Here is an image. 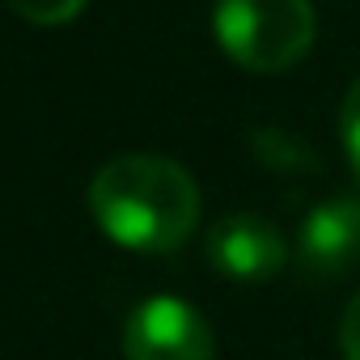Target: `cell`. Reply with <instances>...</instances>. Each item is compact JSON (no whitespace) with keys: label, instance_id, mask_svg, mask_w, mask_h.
Segmentation results:
<instances>
[{"label":"cell","instance_id":"277c9868","mask_svg":"<svg viewBox=\"0 0 360 360\" xmlns=\"http://www.w3.org/2000/svg\"><path fill=\"white\" fill-rule=\"evenodd\" d=\"M208 259L212 267L233 284H267L288 263L284 233L255 212H229L208 233Z\"/></svg>","mask_w":360,"mask_h":360},{"label":"cell","instance_id":"9c48e42d","mask_svg":"<svg viewBox=\"0 0 360 360\" xmlns=\"http://www.w3.org/2000/svg\"><path fill=\"white\" fill-rule=\"evenodd\" d=\"M339 347H343V360H360V292L352 297V305L339 322Z\"/></svg>","mask_w":360,"mask_h":360},{"label":"cell","instance_id":"8992f818","mask_svg":"<svg viewBox=\"0 0 360 360\" xmlns=\"http://www.w3.org/2000/svg\"><path fill=\"white\" fill-rule=\"evenodd\" d=\"M250 153L271 174H309V169H318L314 148L301 136L284 131V127H259V131H250Z\"/></svg>","mask_w":360,"mask_h":360},{"label":"cell","instance_id":"7a4b0ae2","mask_svg":"<svg viewBox=\"0 0 360 360\" xmlns=\"http://www.w3.org/2000/svg\"><path fill=\"white\" fill-rule=\"evenodd\" d=\"M212 34L246 72H284L301 64L318 39L309 0H217Z\"/></svg>","mask_w":360,"mask_h":360},{"label":"cell","instance_id":"6da1fadb","mask_svg":"<svg viewBox=\"0 0 360 360\" xmlns=\"http://www.w3.org/2000/svg\"><path fill=\"white\" fill-rule=\"evenodd\" d=\"M98 229L136 255H169L200 225V187L187 165L157 153L110 157L89 183Z\"/></svg>","mask_w":360,"mask_h":360},{"label":"cell","instance_id":"ba28073f","mask_svg":"<svg viewBox=\"0 0 360 360\" xmlns=\"http://www.w3.org/2000/svg\"><path fill=\"white\" fill-rule=\"evenodd\" d=\"M339 136H343V153H347V165L360 183V81L347 89L343 98V110H339Z\"/></svg>","mask_w":360,"mask_h":360},{"label":"cell","instance_id":"5b68a950","mask_svg":"<svg viewBox=\"0 0 360 360\" xmlns=\"http://www.w3.org/2000/svg\"><path fill=\"white\" fill-rule=\"evenodd\" d=\"M297 263L314 280H343L360 267V200L335 195L322 200L297 233Z\"/></svg>","mask_w":360,"mask_h":360},{"label":"cell","instance_id":"52a82bcc","mask_svg":"<svg viewBox=\"0 0 360 360\" xmlns=\"http://www.w3.org/2000/svg\"><path fill=\"white\" fill-rule=\"evenodd\" d=\"M5 5L30 26H68L89 0H5Z\"/></svg>","mask_w":360,"mask_h":360},{"label":"cell","instance_id":"3957f363","mask_svg":"<svg viewBox=\"0 0 360 360\" xmlns=\"http://www.w3.org/2000/svg\"><path fill=\"white\" fill-rule=\"evenodd\" d=\"M123 360H217V335L191 301L157 292L127 314Z\"/></svg>","mask_w":360,"mask_h":360}]
</instances>
